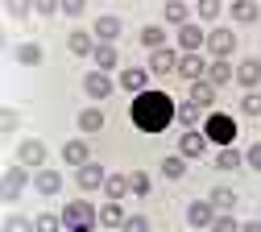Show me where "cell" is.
<instances>
[{"mask_svg": "<svg viewBox=\"0 0 261 232\" xmlns=\"http://www.w3.org/2000/svg\"><path fill=\"white\" fill-rule=\"evenodd\" d=\"M128 116H133V124L141 133H162L170 120H178V108H174V99L166 91H141V95H133Z\"/></svg>", "mask_w": 261, "mask_h": 232, "instance_id": "cell-1", "label": "cell"}, {"mask_svg": "<svg viewBox=\"0 0 261 232\" xmlns=\"http://www.w3.org/2000/svg\"><path fill=\"white\" fill-rule=\"evenodd\" d=\"M58 216H62V224H67V228H83V232H91V224H100V212H95L87 199H71Z\"/></svg>", "mask_w": 261, "mask_h": 232, "instance_id": "cell-2", "label": "cell"}, {"mask_svg": "<svg viewBox=\"0 0 261 232\" xmlns=\"http://www.w3.org/2000/svg\"><path fill=\"white\" fill-rule=\"evenodd\" d=\"M203 133H207L212 145H232V141H237V120L224 116V112H212L207 124H203Z\"/></svg>", "mask_w": 261, "mask_h": 232, "instance_id": "cell-3", "label": "cell"}, {"mask_svg": "<svg viewBox=\"0 0 261 232\" xmlns=\"http://www.w3.org/2000/svg\"><path fill=\"white\" fill-rule=\"evenodd\" d=\"M207 50L216 54V58H228L237 50V33L228 29V25H216V29H207Z\"/></svg>", "mask_w": 261, "mask_h": 232, "instance_id": "cell-4", "label": "cell"}, {"mask_svg": "<svg viewBox=\"0 0 261 232\" xmlns=\"http://www.w3.org/2000/svg\"><path fill=\"white\" fill-rule=\"evenodd\" d=\"M17 162L25 166V170H42V162H46V145H42L38 137H25V141L17 145Z\"/></svg>", "mask_w": 261, "mask_h": 232, "instance_id": "cell-5", "label": "cell"}, {"mask_svg": "<svg viewBox=\"0 0 261 232\" xmlns=\"http://www.w3.org/2000/svg\"><path fill=\"white\" fill-rule=\"evenodd\" d=\"M178 75L191 79V83L207 79V62H203V54H199V50H182V58H178Z\"/></svg>", "mask_w": 261, "mask_h": 232, "instance_id": "cell-6", "label": "cell"}, {"mask_svg": "<svg viewBox=\"0 0 261 232\" xmlns=\"http://www.w3.org/2000/svg\"><path fill=\"white\" fill-rule=\"evenodd\" d=\"M75 183H79V191H83V195H91V191H100V187L108 183V174H104V166H100V162H87V166H79Z\"/></svg>", "mask_w": 261, "mask_h": 232, "instance_id": "cell-7", "label": "cell"}, {"mask_svg": "<svg viewBox=\"0 0 261 232\" xmlns=\"http://www.w3.org/2000/svg\"><path fill=\"white\" fill-rule=\"evenodd\" d=\"M0 183H5V187H0V191H5V199H9V203H13V199L21 195V187L29 183V170H25L21 162H13L9 170H5V178H0Z\"/></svg>", "mask_w": 261, "mask_h": 232, "instance_id": "cell-8", "label": "cell"}, {"mask_svg": "<svg viewBox=\"0 0 261 232\" xmlns=\"http://www.w3.org/2000/svg\"><path fill=\"white\" fill-rule=\"evenodd\" d=\"M187 224H191V228H212V224H216L212 199H195V203L187 208Z\"/></svg>", "mask_w": 261, "mask_h": 232, "instance_id": "cell-9", "label": "cell"}, {"mask_svg": "<svg viewBox=\"0 0 261 232\" xmlns=\"http://www.w3.org/2000/svg\"><path fill=\"white\" fill-rule=\"evenodd\" d=\"M178 58H182V54H174L170 46L149 50V71H153V75H170V71H178Z\"/></svg>", "mask_w": 261, "mask_h": 232, "instance_id": "cell-10", "label": "cell"}, {"mask_svg": "<svg viewBox=\"0 0 261 232\" xmlns=\"http://www.w3.org/2000/svg\"><path fill=\"white\" fill-rule=\"evenodd\" d=\"M178 153L191 162V158H203L207 153V133H195V128H187L182 133V141H178Z\"/></svg>", "mask_w": 261, "mask_h": 232, "instance_id": "cell-11", "label": "cell"}, {"mask_svg": "<svg viewBox=\"0 0 261 232\" xmlns=\"http://www.w3.org/2000/svg\"><path fill=\"white\" fill-rule=\"evenodd\" d=\"M62 162H67V166H75V170H79V166H87V162H91V145H87L83 137L67 141V145H62Z\"/></svg>", "mask_w": 261, "mask_h": 232, "instance_id": "cell-12", "label": "cell"}, {"mask_svg": "<svg viewBox=\"0 0 261 232\" xmlns=\"http://www.w3.org/2000/svg\"><path fill=\"white\" fill-rule=\"evenodd\" d=\"M112 79H108V71H91L87 79H83V91L91 95V99H104V95H112Z\"/></svg>", "mask_w": 261, "mask_h": 232, "instance_id": "cell-13", "label": "cell"}, {"mask_svg": "<svg viewBox=\"0 0 261 232\" xmlns=\"http://www.w3.org/2000/svg\"><path fill=\"white\" fill-rule=\"evenodd\" d=\"M237 83H241L245 91H257V83H261V62H257V58H245V62L237 66Z\"/></svg>", "mask_w": 261, "mask_h": 232, "instance_id": "cell-14", "label": "cell"}, {"mask_svg": "<svg viewBox=\"0 0 261 232\" xmlns=\"http://www.w3.org/2000/svg\"><path fill=\"white\" fill-rule=\"evenodd\" d=\"M145 83H149V75L141 71V66H124V71H120V83H116V87H124V91L141 95V91H145Z\"/></svg>", "mask_w": 261, "mask_h": 232, "instance_id": "cell-15", "label": "cell"}, {"mask_svg": "<svg viewBox=\"0 0 261 232\" xmlns=\"http://www.w3.org/2000/svg\"><path fill=\"white\" fill-rule=\"evenodd\" d=\"M178 46H182V50H199V46H207V33L195 25V21H187V25L178 29Z\"/></svg>", "mask_w": 261, "mask_h": 232, "instance_id": "cell-16", "label": "cell"}, {"mask_svg": "<svg viewBox=\"0 0 261 232\" xmlns=\"http://www.w3.org/2000/svg\"><path fill=\"white\" fill-rule=\"evenodd\" d=\"M120 29H124L120 17H100L91 33H95V42H116V38H120Z\"/></svg>", "mask_w": 261, "mask_h": 232, "instance_id": "cell-17", "label": "cell"}, {"mask_svg": "<svg viewBox=\"0 0 261 232\" xmlns=\"http://www.w3.org/2000/svg\"><path fill=\"white\" fill-rule=\"evenodd\" d=\"M67 46H71V54H95V33H87V29H75L71 38H67Z\"/></svg>", "mask_w": 261, "mask_h": 232, "instance_id": "cell-18", "label": "cell"}, {"mask_svg": "<svg viewBox=\"0 0 261 232\" xmlns=\"http://www.w3.org/2000/svg\"><path fill=\"white\" fill-rule=\"evenodd\" d=\"M191 104H199V108H212V104H216V83H207V79L191 83Z\"/></svg>", "mask_w": 261, "mask_h": 232, "instance_id": "cell-19", "label": "cell"}, {"mask_svg": "<svg viewBox=\"0 0 261 232\" xmlns=\"http://www.w3.org/2000/svg\"><path fill=\"white\" fill-rule=\"evenodd\" d=\"M207 199H212L216 212H232V208H237V191H232V187H212Z\"/></svg>", "mask_w": 261, "mask_h": 232, "instance_id": "cell-20", "label": "cell"}, {"mask_svg": "<svg viewBox=\"0 0 261 232\" xmlns=\"http://www.w3.org/2000/svg\"><path fill=\"white\" fill-rule=\"evenodd\" d=\"M124 220H128V216H124V208L116 203V199H108V203L100 208V224H104V228H120Z\"/></svg>", "mask_w": 261, "mask_h": 232, "instance_id": "cell-21", "label": "cell"}, {"mask_svg": "<svg viewBox=\"0 0 261 232\" xmlns=\"http://www.w3.org/2000/svg\"><path fill=\"white\" fill-rule=\"evenodd\" d=\"M95 71H116V46L112 42L95 46Z\"/></svg>", "mask_w": 261, "mask_h": 232, "instance_id": "cell-22", "label": "cell"}, {"mask_svg": "<svg viewBox=\"0 0 261 232\" xmlns=\"http://www.w3.org/2000/svg\"><path fill=\"white\" fill-rule=\"evenodd\" d=\"M128 191H133V187H128V174H108V183H104V195H108V199H116V203H120Z\"/></svg>", "mask_w": 261, "mask_h": 232, "instance_id": "cell-23", "label": "cell"}, {"mask_svg": "<svg viewBox=\"0 0 261 232\" xmlns=\"http://www.w3.org/2000/svg\"><path fill=\"white\" fill-rule=\"evenodd\" d=\"M34 187H38L42 195H58V187H62V174H58V170H38Z\"/></svg>", "mask_w": 261, "mask_h": 232, "instance_id": "cell-24", "label": "cell"}, {"mask_svg": "<svg viewBox=\"0 0 261 232\" xmlns=\"http://www.w3.org/2000/svg\"><path fill=\"white\" fill-rule=\"evenodd\" d=\"M42 58H46V54H42V46H38V42L17 46V62H21V66H42Z\"/></svg>", "mask_w": 261, "mask_h": 232, "instance_id": "cell-25", "label": "cell"}, {"mask_svg": "<svg viewBox=\"0 0 261 232\" xmlns=\"http://www.w3.org/2000/svg\"><path fill=\"white\" fill-rule=\"evenodd\" d=\"M232 17H237L241 25H253V21L261 17V9L253 5V0H232Z\"/></svg>", "mask_w": 261, "mask_h": 232, "instance_id": "cell-26", "label": "cell"}, {"mask_svg": "<svg viewBox=\"0 0 261 232\" xmlns=\"http://www.w3.org/2000/svg\"><path fill=\"white\" fill-rule=\"evenodd\" d=\"M141 46L145 50H162V46H166V29H162V25H145L141 29Z\"/></svg>", "mask_w": 261, "mask_h": 232, "instance_id": "cell-27", "label": "cell"}, {"mask_svg": "<svg viewBox=\"0 0 261 232\" xmlns=\"http://www.w3.org/2000/svg\"><path fill=\"white\" fill-rule=\"evenodd\" d=\"M228 79H237V71L228 66V58H216L207 66V83H228Z\"/></svg>", "mask_w": 261, "mask_h": 232, "instance_id": "cell-28", "label": "cell"}, {"mask_svg": "<svg viewBox=\"0 0 261 232\" xmlns=\"http://www.w3.org/2000/svg\"><path fill=\"white\" fill-rule=\"evenodd\" d=\"M79 128H83V133H100V128H104V112H100V108H83V112H79Z\"/></svg>", "mask_w": 261, "mask_h": 232, "instance_id": "cell-29", "label": "cell"}, {"mask_svg": "<svg viewBox=\"0 0 261 232\" xmlns=\"http://www.w3.org/2000/svg\"><path fill=\"white\" fill-rule=\"evenodd\" d=\"M241 153L232 149V145H220V153H216V166H220V170H241Z\"/></svg>", "mask_w": 261, "mask_h": 232, "instance_id": "cell-30", "label": "cell"}, {"mask_svg": "<svg viewBox=\"0 0 261 232\" xmlns=\"http://www.w3.org/2000/svg\"><path fill=\"white\" fill-rule=\"evenodd\" d=\"M162 174H166V178H182V174H187V158H182V153L162 158Z\"/></svg>", "mask_w": 261, "mask_h": 232, "instance_id": "cell-31", "label": "cell"}, {"mask_svg": "<svg viewBox=\"0 0 261 232\" xmlns=\"http://www.w3.org/2000/svg\"><path fill=\"white\" fill-rule=\"evenodd\" d=\"M187 17H191V13H187L182 0H170V5H166V21H170V25H178V29H182V25H187Z\"/></svg>", "mask_w": 261, "mask_h": 232, "instance_id": "cell-32", "label": "cell"}, {"mask_svg": "<svg viewBox=\"0 0 261 232\" xmlns=\"http://www.w3.org/2000/svg\"><path fill=\"white\" fill-rule=\"evenodd\" d=\"M34 224H38V232H62V228H67V224H62V216H50V212L34 216Z\"/></svg>", "mask_w": 261, "mask_h": 232, "instance_id": "cell-33", "label": "cell"}, {"mask_svg": "<svg viewBox=\"0 0 261 232\" xmlns=\"http://www.w3.org/2000/svg\"><path fill=\"white\" fill-rule=\"evenodd\" d=\"M241 112H245V116H261V91H245Z\"/></svg>", "mask_w": 261, "mask_h": 232, "instance_id": "cell-34", "label": "cell"}, {"mask_svg": "<svg viewBox=\"0 0 261 232\" xmlns=\"http://www.w3.org/2000/svg\"><path fill=\"white\" fill-rule=\"evenodd\" d=\"M5 232H38V224L25 220V216H9V220H5Z\"/></svg>", "mask_w": 261, "mask_h": 232, "instance_id": "cell-35", "label": "cell"}, {"mask_svg": "<svg viewBox=\"0 0 261 232\" xmlns=\"http://www.w3.org/2000/svg\"><path fill=\"white\" fill-rule=\"evenodd\" d=\"M128 187H133V195H149V174L133 170V174H128Z\"/></svg>", "mask_w": 261, "mask_h": 232, "instance_id": "cell-36", "label": "cell"}, {"mask_svg": "<svg viewBox=\"0 0 261 232\" xmlns=\"http://www.w3.org/2000/svg\"><path fill=\"white\" fill-rule=\"evenodd\" d=\"M34 13L38 17H54V13H62V0H34Z\"/></svg>", "mask_w": 261, "mask_h": 232, "instance_id": "cell-37", "label": "cell"}, {"mask_svg": "<svg viewBox=\"0 0 261 232\" xmlns=\"http://www.w3.org/2000/svg\"><path fill=\"white\" fill-rule=\"evenodd\" d=\"M29 13H34V0H9V17H29Z\"/></svg>", "mask_w": 261, "mask_h": 232, "instance_id": "cell-38", "label": "cell"}, {"mask_svg": "<svg viewBox=\"0 0 261 232\" xmlns=\"http://www.w3.org/2000/svg\"><path fill=\"white\" fill-rule=\"evenodd\" d=\"M17 120H21V116H17V108H0V133H13V128H17Z\"/></svg>", "mask_w": 261, "mask_h": 232, "instance_id": "cell-39", "label": "cell"}, {"mask_svg": "<svg viewBox=\"0 0 261 232\" xmlns=\"http://www.w3.org/2000/svg\"><path fill=\"white\" fill-rule=\"evenodd\" d=\"M178 120H182V124H187V128H191V124H195V120H199V104H191V99H187V104H182V108H178Z\"/></svg>", "mask_w": 261, "mask_h": 232, "instance_id": "cell-40", "label": "cell"}, {"mask_svg": "<svg viewBox=\"0 0 261 232\" xmlns=\"http://www.w3.org/2000/svg\"><path fill=\"white\" fill-rule=\"evenodd\" d=\"M120 232H149V220H145V216H128V220L120 224Z\"/></svg>", "mask_w": 261, "mask_h": 232, "instance_id": "cell-41", "label": "cell"}, {"mask_svg": "<svg viewBox=\"0 0 261 232\" xmlns=\"http://www.w3.org/2000/svg\"><path fill=\"white\" fill-rule=\"evenodd\" d=\"M212 232H241V224H237L232 216H216V224H212Z\"/></svg>", "mask_w": 261, "mask_h": 232, "instance_id": "cell-42", "label": "cell"}, {"mask_svg": "<svg viewBox=\"0 0 261 232\" xmlns=\"http://www.w3.org/2000/svg\"><path fill=\"white\" fill-rule=\"evenodd\" d=\"M199 17L216 21V17H220V0H199Z\"/></svg>", "mask_w": 261, "mask_h": 232, "instance_id": "cell-43", "label": "cell"}, {"mask_svg": "<svg viewBox=\"0 0 261 232\" xmlns=\"http://www.w3.org/2000/svg\"><path fill=\"white\" fill-rule=\"evenodd\" d=\"M245 162L253 166V170H261V141H257V145H249V153H245Z\"/></svg>", "mask_w": 261, "mask_h": 232, "instance_id": "cell-44", "label": "cell"}, {"mask_svg": "<svg viewBox=\"0 0 261 232\" xmlns=\"http://www.w3.org/2000/svg\"><path fill=\"white\" fill-rule=\"evenodd\" d=\"M83 5H87V0H62V13H67V17H79Z\"/></svg>", "mask_w": 261, "mask_h": 232, "instance_id": "cell-45", "label": "cell"}, {"mask_svg": "<svg viewBox=\"0 0 261 232\" xmlns=\"http://www.w3.org/2000/svg\"><path fill=\"white\" fill-rule=\"evenodd\" d=\"M241 232H261V220H249V224H245Z\"/></svg>", "mask_w": 261, "mask_h": 232, "instance_id": "cell-46", "label": "cell"}, {"mask_svg": "<svg viewBox=\"0 0 261 232\" xmlns=\"http://www.w3.org/2000/svg\"><path fill=\"white\" fill-rule=\"evenodd\" d=\"M62 232H83V228H62Z\"/></svg>", "mask_w": 261, "mask_h": 232, "instance_id": "cell-47", "label": "cell"}]
</instances>
